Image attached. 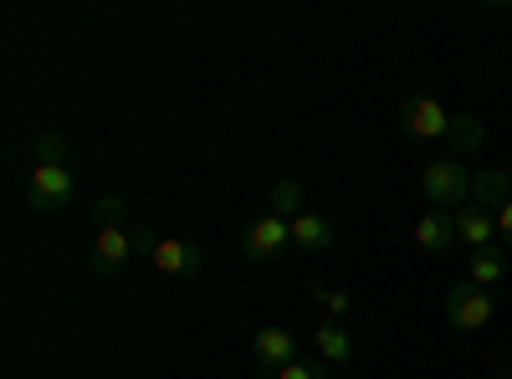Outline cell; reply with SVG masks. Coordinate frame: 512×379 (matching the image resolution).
Listing matches in <instances>:
<instances>
[{
    "mask_svg": "<svg viewBox=\"0 0 512 379\" xmlns=\"http://www.w3.org/2000/svg\"><path fill=\"white\" fill-rule=\"evenodd\" d=\"M497 241H502V246H512V200L497 210Z\"/></svg>",
    "mask_w": 512,
    "mask_h": 379,
    "instance_id": "44dd1931",
    "label": "cell"
},
{
    "mask_svg": "<svg viewBox=\"0 0 512 379\" xmlns=\"http://www.w3.org/2000/svg\"><path fill=\"white\" fill-rule=\"evenodd\" d=\"M313 349H318L323 364L344 369V364H354V333L338 323V318H323V323L313 328Z\"/></svg>",
    "mask_w": 512,
    "mask_h": 379,
    "instance_id": "30bf717a",
    "label": "cell"
},
{
    "mask_svg": "<svg viewBox=\"0 0 512 379\" xmlns=\"http://www.w3.org/2000/svg\"><path fill=\"white\" fill-rule=\"evenodd\" d=\"M36 164H67V139L62 134H36Z\"/></svg>",
    "mask_w": 512,
    "mask_h": 379,
    "instance_id": "ffe728a7",
    "label": "cell"
},
{
    "mask_svg": "<svg viewBox=\"0 0 512 379\" xmlns=\"http://www.w3.org/2000/svg\"><path fill=\"white\" fill-rule=\"evenodd\" d=\"M446 323L451 328H461V333H482L487 323H492V292L487 287H477V282H456L451 292H446Z\"/></svg>",
    "mask_w": 512,
    "mask_h": 379,
    "instance_id": "7a4b0ae2",
    "label": "cell"
},
{
    "mask_svg": "<svg viewBox=\"0 0 512 379\" xmlns=\"http://www.w3.org/2000/svg\"><path fill=\"white\" fill-rule=\"evenodd\" d=\"M451 149L456 154H477L482 144H487V123H477V118H451Z\"/></svg>",
    "mask_w": 512,
    "mask_h": 379,
    "instance_id": "2e32d148",
    "label": "cell"
},
{
    "mask_svg": "<svg viewBox=\"0 0 512 379\" xmlns=\"http://www.w3.org/2000/svg\"><path fill=\"white\" fill-rule=\"evenodd\" d=\"M451 216H456V241H461V246H472V251L502 246V241H497V216H492V210L461 205V210H451Z\"/></svg>",
    "mask_w": 512,
    "mask_h": 379,
    "instance_id": "9c48e42d",
    "label": "cell"
},
{
    "mask_svg": "<svg viewBox=\"0 0 512 379\" xmlns=\"http://www.w3.org/2000/svg\"><path fill=\"white\" fill-rule=\"evenodd\" d=\"M93 226H98V231L128 226V200H123V195H103V200L93 205Z\"/></svg>",
    "mask_w": 512,
    "mask_h": 379,
    "instance_id": "ac0fdd59",
    "label": "cell"
},
{
    "mask_svg": "<svg viewBox=\"0 0 512 379\" xmlns=\"http://www.w3.org/2000/svg\"><path fill=\"white\" fill-rule=\"evenodd\" d=\"M251 359H256V369H262V374H277V369H287L292 359H303V354H297V339H292L287 328H256Z\"/></svg>",
    "mask_w": 512,
    "mask_h": 379,
    "instance_id": "ba28073f",
    "label": "cell"
},
{
    "mask_svg": "<svg viewBox=\"0 0 512 379\" xmlns=\"http://www.w3.org/2000/svg\"><path fill=\"white\" fill-rule=\"evenodd\" d=\"M139 257V241H134V226H113V231H98L93 236V251H88V267L98 277H113L123 272L128 262Z\"/></svg>",
    "mask_w": 512,
    "mask_h": 379,
    "instance_id": "5b68a950",
    "label": "cell"
},
{
    "mask_svg": "<svg viewBox=\"0 0 512 379\" xmlns=\"http://www.w3.org/2000/svg\"><path fill=\"white\" fill-rule=\"evenodd\" d=\"M456 241V216L451 210H425V216L415 221V246L431 251V257H441V251H451Z\"/></svg>",
    "mask_w": 512,
    "mask_h": 379,
    "instance_id": "8fae6325",
    "label": "cell"
},
{
    "mask_svg": "<svg viewBox=\"0 0 512 379\" xmlns=\"http://www.w3.org/2000/svg\"><path fill=\"white\" fill-rule=\"evenodd\" d=\"M507 277V257H502V246H487V251H472V272H466V282H477V287H502Z\"/></svg>",
    "mask_w": 512,
    "mask_h": 379,
    "instance_id": "5bb4252c",
    "label": "cell"
},
{
    "mask_svg": "<svg viewBox=\"0 0 512 379\" xmlns=\"http://www.w3.org/2000/svg\"><path fill=\"white\" fill-rule=\"evenodd\" d=\"M507 200H512V170H487V164L472 170V205H482V210L497 216Z\"/></svg>",
    "mask_w": 512,
    "mask_h": 379,
    "instance_id": "4fadbf2b",
    "label": "cell"
},
{
    "mask_svg": "<svg viewBox=\"0 0 512 379\" xmlns=\"http://www.w3.org/2000/svg\"><path fill=\"white\" fill-rule=\"evenodd\" d=\"M308 298H313L318 308H328V318H338V323H344V313L354 308L349 292H338V287H328V282H313V287H308Z\"/></svg>",
    "mask_w": 512,
    "mask_h": 379,
    "instance_id": "e0dca14e",
    "label": "cell"
},
{
    "mask_svg": "<svg viewBox=\"0 0 512 379\" xmlns=\"http://www.w3.org/2000/svg\"><path fill=\"white\" fill-rule=\"evenodd\" d=\"M420 190L436 210H461V205H472V170L461 159H436L420 170Z\"/></svg>",
    "mask_w": 512,
    "mask_h": 379,
    "instance_id": "6da1fadb",
    "label": "cell"
},
{
    "mask_svg": "<svg viewBox=\"0 0 512 379\" xmlns=\"http://www.w3.org/2000/svg\"><path fill=\"white\" fill-rule=\"evenodd\" d=\"M154 272H164V277H200L205 272V251L195 246V241H180V236H159V246H154Z\"/></svg>",
    "mask_w": 512,
    "mask_h": 379,
    "instance_id": "52a82bcc",
    "label": "cell"
},
{
    "mask_svg": "<svg viewBox=\"0 0 512 379\" xmlns=\"http://www.w3.org/2000/svg\"><path fill=\"white\" fill-rule=\"evenodd\" d=\"M267 200H272V216H282V221H292V216H303V185L297 180H277L272 190H267Z\"/></svg>",
    "mask_w": 512,
    "mask_h": 379,
    "instance_id": "9a60e30c",
    "label": "cell"
},
{
    "mask_svg": "<svg viewBox=\"0 0 512 379\" xmlns=\"http://www.w3.org/2000/svg\"><path fill=\"white\" fill-rule=\"evenodd\" d=\"M400 123H405V134H410L415 144H436V139L451 134V113H446L436 98H410L405 113H400Z\"/></svg>",
    "mask_w": 512,
    "mask_h": 379,
    "instance_id": "8992f818",
    "label": "cell"
},
{
    "mask_svg": "<svg viewBox=\"0 0 512 379\" xmlns=\"http://www.w3.org/2000/svg\"><path fill=\"white\" fill-rule=\"evenodd\" d=\"M292 246L308 251V257H323L333 246V221L318 216V210H303V216H292Z\"/></svg>",
    "mask_w": 512,
    "mask_h": 379,
    "instance_id": "7c38bea8",
    "label": "cell"
},
{
    "mask_svg": "<svg viewBox=\"0 0 512 379\" xmlns=\"http://www.w3.org/2000/svg\"><path fill=\"white\" fill-rule=\"evenodd\" d=\"M292 246V221H282V216H256L251 226H246V236H241V257L246 262H277L282 251Z\"/></svg>",
    "mask_w": 512,
    "mask_h": 379,
    "instance_id": "277c9868",
    "label": "cell"
},
{
    "mask_svg": "<svg viewBox=\"0 0 512 379\" xmlns=\"http://www.w3.org/2000/svg\"><path fill=\"white\" fill-rule=\"evenodd\" d=\"M72 170L67 164H31V180H26V195L41 216H57V210L72 205Z\"/></svg>",
    "mask_w": 512,
    "mask_h": 379,
    "instance_id": "3957f363",
    "label": "cell"
},
{
    "mask_svg": "<svg viewBox=\"0 0 512 379\" xmlns=\"http://www.w3.org/2000/svg\"><path fill=\"white\" fill-rule=\"evenodd\" d=\"M256 379H328V369H323L318 359H292L287 369H277V374H256Z\"/></svg>",
    "mask_w": 512,
    "mask_h": 379,
    "instance_id": "d6986e66",
    "label": "cell"
}]
</instances>
